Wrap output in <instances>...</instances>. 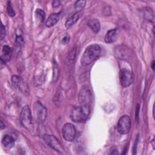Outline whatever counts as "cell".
Here are the masks:
<instances>
[{
  "mask_svg": "<svg viewBox=\"0 0 155 155\" xmlns=\"http://www.w3.org/2000/svg\"><path fill=\"white\" fill-rule=\"evenodd\" d=\"M60 4H61V2L59 1H54L52 2V5H53V7H57L59 6Z\"/></svg>",
  "mask_w": 155,
  "mask_h": 155,
  "instance_id": "cell-23",
  "label": "cell"
},
{
  "mask_svg": "<svg viewBox=\"0 0 155 155\" xmlns=\"http://www.w3.org/2000/svg\"><path fill=\"white\" fill-rule=\"evenodd\" d=\"M12 51L11 48L8 45H4L2 48V54L1 56V64H5L7 62H8L12 57Z\"/></svg>",
  "mask_w": 155,
  "mask_h": 155,
  "instance_id": "cell-10",
  "label": "cell"
},
{
  "mask_svg": "<svg viewBox=\"0 0 155 155\" xmlns=\"http://www.w3.org/2000/svg\"><path fill=\"white\" fill-rule=\"evenodd\" d=\"M59 66L57 64L56 62L54 61L53 62V78H52V81L53 82H55L57 81L58 77H59Z\"/></svg>",
  "mask_w": 155,
  "mask_h": 155,
  "instance_id": "cell-17",
  "label": "cell"
},
{
  "mask_svg": "<svg viewBox=\"0 0 155 155\" xmlns=\"http://www.w3.org/2000/svg\"><path fill=\"white\" fill-rule=\"evenodd\" d=\"M62 136L64 139L68 142L74 140L76 137V128L71 123H66L63 126L62 130Z\"/></svg>",
  "mask_w": 155,
  "mask_h": 155,
  "instance_id": "cell-7",
  "label": "cell"
},
{
  "mask_svg": "<svg viewBox=\"0 0 155 155\" xmlns=\"http://www.w3.org/2000/svg\"><path fill=\"white\" fill-rule=\"evenodd\" d=\"M120 82L124 88L131 85L134 82V74L129 70L122 68L120 71Z\"/></svg>",
  "mask_w": 155,
  "mask_h": 155,
  "instance_id": "cell-6",
  "label": "cell"
},
{
  "mask_svg": "<svg viewBox=\"0 0 155 155\" xmlns=\"http://www.w3.org/2000/svg\"><path fill=\"white\" fill-rule=\"evenodd\" d=\"M105 42L108 44L113 43L117 40V31L116 29L110 30L106 33L104 38Z\"/></svg>",
  "mask_w": 155,
  "mask_h": 155,
  "instance_id": "cell-12",
  "label": "cell"
},
{
  "mask_svg": "<svg viewBox=\"0 0 155 155\" xmlns=\"http://www.w3.org/2000/svg\"><path fill=\"white\" fill-rule=\"evenodd\" d=\"M78 100L81 105L91 106V94L88 87H83L79 93Z\"/></svg>",
  "mask_w": 155,
  "mask_h": 155,
  "instance_id": "cell-8",
  "label": "cell"
},
{
  "mask_svg": "<svg viewBox=\"0 0 155 155\" xmlns=\"http://www.w3.org/2000/svg\"><path fill=\"white\" fill-rule=\"evenodd\" d=\"M86 1H78L76 2L75 4H74V9L79 12V11L82 10L84 7L86 5Z\"/></svg>",
  "mask_w": 155,
  "mask_h": 155,
  "instance_id": "cell-18",
  "label": "cell"
},
{
  "mask_svg": "<svg viewBox=\"0 0 155 155\" xmlns=\"http://www.w3.org/2000/svg\"><path fill=\"white\" fill-rule=\"evenodd\" d=\"M90 113V106L79 105L73 108L70 117L74 122H82L87 120Z\"/></svg>",
  "mask_w": 155,
  "mask_h": 155,
  "instance_id": "cell-2",
  "label": "cell"
},
{
  "mask_svg": "<svg viewBox=\"0 0 155 155\" xmlns=\"http://www.w3.org/2000/svg\"><path fill=\"white\" fill-rule=\"evenodd\" d=\"M70 41V36L69 35H65L62 39V44H67Z\"/></svg>",
  "mask_w": 155,
  "mask_h": 155,
  "instance_id": "cell-22",
  "label": "cell"
},
{
  "mask_svg": "<svg viewBox=\"0 0 155 155\" xmlns=\"http://www.w3.org/2000/svg\"><path fill=\"white\" fill-rule=\"evenodd\" d=\"M36 117L40 123H43L47 117V109L44 105H43L41 102L37 101L33 107Z\"/></svg>",
  "mask_w": 155,
  "mask_h": 155,
  "instance_id": "cell-9",
  "label": "cell"
},
{
  "mask_svg": "<svg viewBox=\"0 0 155 155\" xmlns=\"http://www.w3.org/2000/svg\"><path fill=\"white\" fill-rule=\"evenodd\" d=\"M5 127V124L3 123L2 120H1V130H3Z\"/></svg>",
  "mask_w": 155,
  "mask_h": 155,
  "instance_id": "cell-24",
  "label": "cell"
},
{
  "mask_svg": "<svg viewBox=\"0 0 155 155\" xmlns=\"http://www.w3.org/2000/svg\"><path fill=\"white\" fill-rule=\"evenodd\" d=\"M88 26L91 29V30L95 33H97L101 28V25L99 21L96 19H91L87 22Z\"/></svg>",
  "mask_w": 155,
  "mask_h": 155,
  "instance_id": "cell-14",
  "label": "cell"
},
{
  "mask_svg": "<svg viewBox=\"0 0 155 155\" xmlns=\"http://www.w3.org/2000/svg\"><path fill=\"white\" fill-rule=\"evenodd\" d=\"M36 15L41 21V22H43L45 18V12L40 8H38L36 10Z\"/></svg>",
  "mask_w": 155,
  "mask_h": 155,
  "instance_id": "cell-19",
  "label": "cell"
},
{
  "mask_svg": "<svg viewBox=\"0 0 155 155\" xmlns=\"http://www.w3.org/2000/svg\"><path fill=\"white\" fill-rule=\"evenodd\" d=\"M101 47L97 44L88 45L84 51L81 59V63L83 66H87L95 61L100 55Z\"/></svg>",
  "mask_w": 155,
  "mask_h": 155,
  "instance_id": "cell-1",
  "label": "cell"
},
{
  "mask_svg": "<svg viewBox=\"0 0 155 155\" xmlns=\"http://www.w3.org/2000/svg\"><path fill=\"white\" fill-rule=\"evenodd\" d=\"M79 12H77L73 15L71 16H70L65 22V25L67 28H70L71 26H73L79 19Z\"/></svg>",
  "mask_w": 155,
  "mask_h": 155,
  "instance_id": "cell-15",
  "label": "cell"
},
{
  "mask_svg": "<svg viewBox=\"0 0 155 155\" xmlns=\"http://www.w3.org/2000/svg\"><path fill=\"white\" fill-rule=\"evenodd\" d=\"M61 12L54 13L51 14L45 21V26L47 27H51L54 25L59 21Z\"/></svg>",
  "mask_w": 155,
  "mask_h": 155,
  "instance_id": "cell-11",
  "label": "cell"
},
{
  "mask_svg": "<svg viewBox=\"0 0 155 155\" xmlns=\"http://www.w3.org/2000/svg\"><path fill=\"white\" fill-rule=\"evenodd\" d=\"M2 143L6 148H12L15 145V139L12 136L5 134L2 139Z\"/></svg>",
  "mask_w": 155,
  "mask_h": 155,
  "instance_id": "cell-13",
  "label": "cell"
},
{
  "mask_svg": "<svg viewBox=\"0 0 155 155\" xmlns=\"http://www.w3.org/2000/svg\"><path fill=\"white\" fill-rule=\"evenodd\" d=\"M131 126V122L130 117L128 115H124L118 120L117 130L120 134H125L130 131Z\"/></svg>",
  "mask_w": 155,
  "mask_h": 155,
  "instance_id": "cell-5",
  "label": "cell"
},
{
  "mask_svg": "<svg viewBox=\"0 0 155 155\" xmlns=\"http://www.w3.org/2000/svg\"><path fill=\"white\" fill-rule=\"evenodd\" d=\"M5 36V28L2 24L1 25V39L2 40Z\"/></svg>",
  "mask_w": 155,
  "mask_h": 155,
  "instance_id": "cell-21",
  "label": "cell"
},
{
  "mask_svg": "<svg viewBox=\"0 0 155 155\" xmlns=\"http://www.w3.org/2000/svg\"><path fill=\"white\" fill-rule=\"evenodd\" d=\"M7 13L8 14V15L11 17H13L15 16V12L14 11L11 2L10 1H8L7 2Z\"/></svg>",
  "mask_w": 155,
  "mask_h": 155,
  "instance_id": "cell-20",
  "label": "cell"
},
{
  "mask_svg": "<svg viewBox=\"0 0 155 155\" xmlns=\"http://www.w3.org/2000/svg\"><path fill=\"white\" fill-rule=\"evenodd\" d=\"M44 140L51 148L56 151L59 153H63L64 151V148L59 140L53 135L44 134Z\"/></svg>",
  "mask_w": 155,
  "mask_h": 155,
  "instance_id": "cell-4",
  "label": "cell"
},
{
  "mask_svg": "<svg viewBox=\"0 0 155 155\" xmlns=\"http://www.w3.org/2000/svg\"><path fill=\"white\" fill-rule=\"evenodd\" d=\"M20 119L22 125L28 131H33L34 130V124L32 120L31 113L28 105H25L22 108Z\"/></svg>",
  "mask_w": 155,
  "mask_h": 155,
  "instance_id": "cell-3",
  "label": "cell"
},
{
  "mask_svg": "<svg viewBox=\"0 0 155 155\" xmlns=\"http://www.w3.org/2000/svg\"><path fill=\"white\" fill-rule=\"evenodd\" d=\"M151 68H152V69L154 70V61H153V62H152V64H151Z\"/></svg>",
  "mask_w": 155,
  "mask_h": 155,
  "instance_id": "cell-25",
  "label": "cell"
},
{
  "mask_svg": "<svg viewBox=\"0 0 155 155\" xmlns=\"http://www.w3.org/2000/svg\"><path fill=\"white\" fill-rule=\"evenodd\" d=\"M12 81L13 85L16 88H18L19 89H20L21 90V88H22L21 87H22V82H23V81L20 78V77H19L16 75H13L12 78Z\"/></svg>",
  "mask_w": 155,
  "mask_h": 155,
  "instance_id": "cell-16",
  "label": "cell"
}]
</instances>
